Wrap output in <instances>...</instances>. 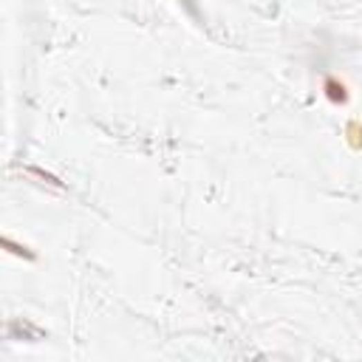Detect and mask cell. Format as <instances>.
Here are the masks:
<instances>
[{
	"instance_id": "277c9868",
	"label": "cell",
	"mask_w": 362,
	"mask_h": 362,
	"mask_svg": "<svg viewBox=\"0 0 362 362\" xmlns=\"http://www.w3.org/2000/svg\"><path fill=\"white\" fill-rule=\"evenodd\" d=\"M28 173H35V175H40L43 181H48V184H57V187H59V181H57L51 173H43V170H37V167H28Z\"/></svg>"
},
{
	"instance_id": "7a4b0ae2",
	"label": "cell",
	"mask_w": 362,
	"mask_h": 362,
	"mask_svg": "<svg viewBox=\"0 0 362 362\" xmlns=\"http://www.w3.org/2000/svg\"><path fill=\"white\" fill-rule=\"evenodd\" d=\"M3 247L12 252V255H20V258H28V260H35V252H28V247H20V244H15L12 238H3Z\"/></svg>"
},
{
	"instance_id": "3957f363",
	"label": "cell",
	"mask_w": 362,
	"mask_h": 362,
	"mask_svg": "<svg viewBox=\"0 0 362 362\" xmlns=\"http://www.w3.org/2000/svg\"><path fill=\"white\" fill-rule=\"evenodd\" d=\"M345 133H348V142H351V147H362V125H359V122H348Z\"/></svg>"
},
{
	"instance_id": "6da1fadb",
	"label": "cell",
	"mask_w": 362,
	"mask_h": 362,
	"mask_svg": "<svg viewBox=\"0 0 362 362\" xmlns=\"http://www.w3.org/2000/svg\"><path fill=\"white\" fill-rule=\"evenodd\" d=\"M323 90H325V99L328 102H334V105H345L348 102V88L337 77H325Z\"/></svg>"
}]
</instances>
